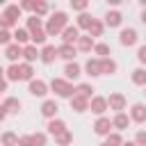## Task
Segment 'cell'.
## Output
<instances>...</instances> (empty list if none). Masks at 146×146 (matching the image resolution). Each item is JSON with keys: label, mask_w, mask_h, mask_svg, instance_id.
Instances as JSON below:
<instances>
[{"label": "cell", "mask_w": 146, "mask_h": 146, "mask_svg": "<svg viewBox=\"0 0 146 146\" xmlns=\"http://www.w3.org/2000/svg\"><path fill=\"white\" fill-rule=\"evenodd\" d=\"M66 27H68V14H66V11H62V9L52 11V14L48 16L46 25H43V30H46V34H48V36H59Z\"/></svg>", "instance_id": "cell-1"}, {"label": "cell", "mask_w": 146, "mask_h": 146, "mask_svg": "<svg viewBox=\"0 0 146 146\" xmlns=\"http://www.w3.org/2000/svg\"><path fill=\"white\" fill-rule=\"evenodd\" d=\"M50 91L57 96V98H73L75 96V87H73V82H68V80H64V78H52L50 82Z\"/></svg>", "instance_id": "cell-2"}, {"label": "cell", "mask_w": 146, "mask_h": 146, "mask_svg": "<svg viewBox=\"0 0 146 146\" xmlns=\"http://www.w3.org/2000/svg\"><path fill=\"white\" fill-rule=\"evenodd\" d=\"M27 91H30V96H34V98H43V96L50 91V84H48L46 80H41V78H34L32 82H27Z\"/></svg>", "instance_id": "cell-3"}, {"label": "cell", "mask_w": 146, "mask_h": 146, "mask_svg": "<svg viewBox=\"0 0 146 146\" xmlns=\"http://www.w3.org/2000/svg\"><path fill=\"white\" fill-rule=\"evenodd\" d=\"M137 41H139V34L135 27H123L119 32V43L123 48H132V46H137Z\"/></svg>", "instance_id": "cell-4"}, {"label": "cell", "mask_w": 146, "mask_h": 146, "mask_svg": "<svg viewBox=\"0 0 146 146\" xmlns=\"http://www.w3.org/2000/svg\"><path fill=\"white\" fill-rule=\"evenodd\" d=\"M107 107L114 110V114H119V112H123V110L128 107V100H125V96H123L121 91H114V94H110V98H107Z\"/></svg>", "instance_id": "cell-5"}, {"label": "cell", "mask_w": 146, "mask_h": 146, "mask_svg": "<svg viewBox=\"0 0 146 146\" xmlns=\"http://www.w3.org/2000/svg\"><path fill=\"white\" fill-rule=\"evenodd\" d=\"M112 119L110 116H98L96 121H94V132L98 135V137H107L110 132H112Z\"/></svg>", "instance_id": "cell-6"}, {"label": "cell", "mask_w": 146, "mask_h": 146, "mask_svg": "<svg viewBox=\"0 0 146 146\" xmlns=\"http://www.w3.org/2000/svg\"><path fill=\"white\" fill-rule=\"evenodd\" d=\"M57 112H59V105H57V100L55 98H46L43 103H41V116L43 119H57Z\"/></svg>", "instance_id": "cell-7"}, {"label": "cell", "mask_w": 146, "mask_h": 146, "mask_svg": "<svg viewBox=\"0 0 146 146\" xmlns=\"http://www.w3.org/2000/svg\"><path fill=\"white\" fill-rule=\"evenodd\" d=\"M128 116H130L132 123H146V105L144 103H132Z\"/></svg>", "instance_id": "cell-8"}, {"label": "cell", "mask_w": 146, "mask_h": 146, "mask_svg": "<svg viewBox=\"0 0 146 146\" xmlns=\"http://www.w3.org/2000/svg\"><path fill=\"white\" fill-rule=\"evenodd\" d=\"M89 110H91L96 116H105V112L110 110V107H107V98H105V96H94V98L89 100Z\"/></svg>", "instance_id": "cell-9"}, {"label": "cell", "mask_w": 146, "mask_h": 146, "mask_svg": "<svg viewBox=\"0 0 146 146\" xmlns=\"http://www.w3.org/2000/svg\"><path fill=\"white\" fill-rule=\"evenodd\" d=\"M82 71H84L89 78H98V75H103V68H100V59H98V57H89V59L84 62Z\"/></svg>", "instance_id": "cell-10"}, {"label": "cell", "mask_w": 146, "mask_h": 146, "mask_svg": "<svg viewBox=\"0 0 146 146\" xmlns=\"http://www.w3.org/2000/svg\"><path fill=\"white\" fill-rule=\"evenodd\" d=\"M80 75H82V66L78 62H66V66H64V80L75 82Z\"/></svg>", "instance_id": "cell-11"}, {"label": "cell", "mask_w": 146, "mask_h": 146, "mask_svg": "<svg viewBox=\"0 0 146 146\" xmlns=\"http://www.w3.org/2000/svg\"><path fill=\"white\" fill-rule=\"evenodd\" d=\"M103 23H105V27H121V23H123V14H121L119 9H107Z\"/></svg>", "instance_id": "cell-12"}, {"label": "cell", "mask_w": 146, "mask_h": 146, "mask_svg": "<svg viewBox=\"0 0 146 146\" xmlns=\"http://www.w3.org/2000/svg\"><path fill=\"white\" fill-rule=\"evenodd\" d=\"M75 55H78L75 46H68V43H59L57 46V57H62L64 62H75Z\"/></svg>", "instance_id": "cell-13"}, {"label": "cell", "mask_w": 146, "mask_h": 146, "mask_svg": "<svg viewBox=\"0 0 146 146\" xmlns=\"http://www.w3.org/2000/svg\"><path fill=\"white\" fill-rule=\"evenodd\" d=\"M59 36H62V43L75 46V43H78V39H80V30H78L75 25H68V27H66V30H64Z\"/></svg>", "instance_id": "cell-14"}, {"label": "cell", "mask_w": 146, "mask_h": 146, "mask_svg": "<svg viewBox=\"0 0 146 146\" xmlns=\"http://www.w3.org/2000/svg\"><path fill=\"white\" fill-rule=\"evenodd\" d=\"M5 57H7L11 64H18V59L23 57V46H18V43H9V46L5 48Z\"/></svg>", "instance_id": "cell-15"}, {"label": "cell", "mask_w": 146, "mask_h": 146, "mask_svg": "<svg viewBox=\"0 0 146 146\" xmlns=\"http://www.w3.org/2000/svg\"><path fill=\"white\" fill-rule=\"evenodd\" d=\"M39 59H41L43 64H52V62L57 59V46H52V43H46V46L41 48V55H39Z\"/></svg>", "instance_id": "cell-16"}, {"label": "cell", "mask_w": 146, "mask_h": 146, "mask_svg": "<svg viewBox=\"0 0 146 146\" xmlns=\"http://www.w3.org/2000/svg\"><path fill=\"white\" fill-rule=\"evenodd\" d=\"M39 55H41V48L32 46V43L23 46V62H27V64H34V62L39 59Z\"/></svg>", "instance_id": "cell-17"}, {"label": "cell", "mask_w": 146, "mask_h": 146, "mask_svg": "<svg viewBox=\"0 0 146 146\" xmlns=\"http://www.w3.org/2000/svg\"><path fill=\"white\" fill-rule=\"evenodd\" d=\"M71 110H73V112H78V114L87 112V110H89V98H84V96L75 94V96L71 98Z\"/></svg>", "instance_id": "cell-18"}, {"label": "cell", "mask_w": 146, "mask_h": 146, "mask_svg": "<svg viewBox=\"0 0 146 146\" xmlns=\"http://www.w3.org/2000/svg\"><path fill=\"white\" fill-rule=\"evenodd\" d=\"M130 123H132V121H130V116H128L125 112H119V114H114V116H112V125H114V130H116V132L125 130Z\"/></svg>", "instance_id": "cell-19"}, {"label": "cell", "mask_w": 146, "mask_h": 146, "mask_svg": "<svg viewBox=\"0 0 146 146\" xmlns=\"http://www.w3.org/2000/svg\"><path fill=\"white\" fill-rule=\"evenodd\" d=\"M94 46H96V39H91L89 34H80V39H78V43H75V48H78L80 52H91Z\"/></svg>", "instance_id": "cell-20"}, {"label": "cell", "mask_w": 146, "mask_h": 146, "mask_svg": "<svg viewBox=\"0 0 146 146\" xmlns=\"http://www.w3.org/2000/svg\"><path fill=\"white\" fill-rule=\"evenodd\" d=\"M2 107L7 110V114H18L21 107H23V103H21L16 96H7V98L2 100Z\"/></svg>", "instance_id": "cell-21"}, {"label": "cell", "mask_w": 146, "mask_h": 146, "mask_svg": "<svg viewBox=\"0 0 146 146\" xmlns=\"http://www.w3.org/2000/svg\"><path fill=\"white\" fill-rule=\"evenodd\" d=\"M46 128H48V135H52V137H57V135H62L64 130H68V128H66V123H64L62 119H50Z\"/></svg>", "instance_id": "cell-22"}, {"label": "cell", "mask_w": 146, "mask_h": 146, "mask_svg": "<svg viewBox=\"0 0 146 146\" xmlns=\"http://www.w3.org/2000/svg\"><path fill=\"white\" fill-rule=\"evenodd\" d=\"M100 68H103V75H114L119 71V64L114 57H105V59H100Z\"/></svg>", "instance_id": "cell-23"}, {"label": "cell", "mask_w": 146, "mask_h": 146, "mask_svg": "<svg viewBox=\"0 0 146 146\" xmlns=\"http://www.w3.org/2000/svg\"><path fill=\"white\" fill-rule=\"evenodd\" d=\"M130 80L135 87H146V68L144 66H137L132 73H130Z\"/></svg>", "instance_id": "cell-24"}, {"label": "cell", "mask_w": 146, "mask_h": 146, "mask_svg": "<svg viewBox=\"0 0 146 146\" xmlns=\"http://www.w3.org/2000/svg\"><path fill=\"white\" fill-rule=\"evenodd\" d=\"M48 11H50V5L46 2V0H34L32 2V16H48Z\"/></svg>", "instance_id": "cell-25"}, {"label": "cell", "mask_w": 146, "mask_h": 146, "mask_svg": "<svg viewBox=\"0 0 146 146\" xmlns=\"http://www.w3.org/2000/svg\"><path fill=\"white\" fill-rule=\"evenodd\" d=\"M103 32H105V23H103L100 18H94L91 25H89V30H87V34H89L91 39H96V36H103Z\"/></svg>", "instance_id": "cell-26"}, {"label": "cell", "mask_w": 146, "mask_h": 146, "mask_svg": "<svg viewBox=\"0 0 146 146\" xmlns=\"http://www.w3.org/2000/svg\"><path fill=\"white\" fill-rule=\"evenodd\" d=\"M18 137L21 135H16L14 130H5L0 135V146H18Z\"/></svg>", "instance_id": "cell-27"}, {"label": "cell", "mask_w": 146, "mask_h": 146, "mask_svg": "<svg viewBox=\"0 0 146 146\" xmlns=\"http://www.w3.org/2000/svg\"><path fill=\"white\" fill-rule=\"evenodd\" d=\"M9 21H14V23H18V18L23 16V9L18 7V5H5V11H2Z\"/></svg>", "instance_id": "cell-28"}, {"label": "cell", "mask_w": 146, "mask_h": 146, "mask_svg": "<svg viewBox=\"0 0 146 146\" xmlns=\"http://www.w3.org/2000/svg\"><path fill=\"white\" fill-rule=\"evenodd\" d=\"M43 18H39V16H27L25 18V27H27V32L32 34V32H36V30H43Z\"/></svg>", "instance_id": "cell-29"}, {"label": "cell", "mask_w": 146, "mask_h": 146, "mask_svg": "<svg viewBox=\"0 0 146 146\" xmlns=\"http://www.w3.org/2000/svg\"><path fill=\"white\" fill-rule=\"evenodd\" d=\"M14 43H18V46H27V43H30V32H27V27H16V30H14Z\"/></svg>", "instance_id": "cell-30"}, {"label": "cell", "mask_w": 146, "mask_h": 146, "mask_svg": "<svg viewBox=\"0 0 146 146\" xmlns=\"http://www.w3.org/2000/svg\"><path fill=\"white\" fill-rule=\"evenodd\" d=\"M30 43L36 46V48H39V46L43 48V46L48 43V34H46V30H36V32H32V34H30Z\"/></svg>", "instance_id": "cell-31"}, {"label": "cell", "mask_w": 146, "mask_h": 146, "mask_svg": "<svg viewBox=\"0 0 146 146\" xmlns=\"http://www.w3.org/2000/svg\"><path fill=\"white\" fill-rule=\"evenodd\" d=\"M94 55L98 57V59H105V57H112V48L105 43V41H96V46H94Z\"/></svg>", "instance_id": "cell-32"}, {"label": "cell", "mask_w": 146, "mask_h": 146, "mask_svg": "<svg viewBox=\"0 0 146 146\" xmlns=\"http://www.w3.org/2000/svg\"><path fill=\"white\" fill-rule=\"evenodd\" d=\"M5 78H7V82H18L21 80V64H9L5 68Z\"/></svg>", "instance_id": "cell-33"}, {"label": "cell", "mask_w": 146, "mask_h": 146, "mask_svg": "<svg viewBox=\"0 0 146 146\" xmlns=\"http://www.w3.org/2000/svg\"><path fill=\"white\" fill-rule=\"evenodd\" d=\"M21 80H25V82H32L34 80V66L32 64L21 62Z\"/></svg>", "instance_id": "cell-34"}, {"label": "cell", "mask_w": 146, "mask_h": 146, "mask_svg": "<svg viewBox=\"0 0 146 146\" xmlns=\"http://www.w3.org/2000/svg\"><path fill=\"white\" fill-rule=\"evenodd\" d=\"M91 21H94V16L91 14H78V21H75V27L78 30H89V25H91Z\"/></svg>", "instance_id": "cell-35"}, {"label": "cell", "mask_w": 146, "mask_h": 146, "mask_svg": "<svg viewBox=\"0 0 146 146\" xmlns=\"http://www.w3.org/2000/svg\"><path fill=\"white\" fill-rule=\"evenodd\" d=\"M94 91H96V89H94L89 82H80V84L75 87V94H80V96H84V98H89V100L94 98Z\"/></svg>", "instance_id": "cell-36"}, {"label": "cell", "mask_w": 146, "mask_h": 146, "mask_svg": "<svg viewBox=\"0 0 146 146\" xmlns=\"http://www.w3.org/2000/svg\"><path fill=\"white\" fill-rule=\"evenodd\" d=\"M55 144H57V146H71V144H73V132H71V130H64L62 135L55 137Z\"/></svg>", "instance_id": "cell-37"}, {"label": "cell", "mask_w": 146, "mask_h": 146, "mask_svg": "<svg viewBox=\"0 0 146 146\" xmlns=\"http://www.w3.org/2000/svg\"><path fill=\"white\" fill-rule=\"evenodd\" d=\"M32 146H48V132H32Z\"/></svg>", "instance_id": "cell-38"}, {"label": "cell", "mask_w": 146, "mask_h": 146, "mask_svg": "<svg viewBox=\"0 0 146 146\" xmlns=\"http://www.w3.org/2000/svg\"><path fill=\"white\" fill-rule=\"evenodd\" d=\"M105 144H110V146H123V137H121V132L112 130V132L105 137Z\"/></svg>", "instance_id": "cell-39"}, {"label": "cell", "mask_w": 146, "mask_h": 146, "mask_svg": "<svg viewBox=\"0 0 146 146\" xmlns=\"http://www.w3.org/2000/svg\"><path fill=\"white\" fill-rule=\"evenodd\" d=\"M71 9L78 11V14H84V11L89 9V2H87V0H71Z\"/></svg>", "instance_id": "cell-40"}, {"label": "cell", "mask_w": 146, "mask_h": 146, "mask_svg": "<svg viewBox=\"0 0 146 146\" xmlns=\"http://www.w3.org/2000/svg\"><path fill=\"white\" fill-rule=\"evenodd\" d=\"M9 43H14V32H9V30H0V46L7 48Z\"/></svg>", "instance_id": "cell-41"}, {"label": "cell", "mask_w": 146, "mask_h": 146, "mask_svg": "<svg viewBox=\"0 0 146 146\" xmlns=\"http://www.w3.org/2000/svg\"><path fill=\"white\" fill-rule=\"evenodd\" d=\"M137 62H139L141 66H146V43L137 46Z\"/></svg>", "instance_id": "cell-42"}, {"label": "cell", "mask_w": 146, "mask_h": 146, "mask_svg": "<svg viewBox=\"0 0 146 146\" xmlns=\"http://www.w3.org/2000/svg\"><path fill=\"white\" fill-rule=\"evenodd\" d=\"M137 146H146V130H137V135H135V139H132Z\"/></svg>", "instance_id": "cell-43"}, {"label": "cell", "mask_w": 146, "mask_h": 146, "mask_svg": "<svg viewBox=\"0 0 146 146\" xmlns=\"http://www.w3.org/2000/svg\"><path fill=\"white\" fill-rule=\"evenodd\" d=\"M18 146H32V135H21L18 137Z\"/></svg>", "instance_id": "cell-44"}, {"label": "cell", "mask_w": 146, "mask_h": 146, "mask_svg": "<svg viewBox=\"0 0 146 146\" xmlns=\"http://www.w3.org/2000/svg\"><path fill=\"white\" fill-rule=\"evenodd\" d=\"M32 2H34V0H21L18 7H21L23 11H32Z\"/></svg>", "instance_id": "cell-45"}, {"label": "cell", "mask_w": 146, "mask_h": 146, "mask_svg": "<svg viewBox=\"0 0 146 146\" xmlns=\"http://www.w3.org/2000/svg\"><path fill=\"white\" fill-rule=\"evenodd\" d=\"M7 87H9V82H7V78H2V80H0V96L7 91Z\"/></svg>", "instance_id": "cell-46"}, {"label": "cell", "mask_w": 146, "mask_h": 146, "mask_svg": "<svg viewBox=\"0 0 146 146\" xmlns=\"http://www.w3.org/2000/svg\"><path fill=\"white\" fill-rule=\"evenodd\" d=\"M7 116H9V114H7V110H5V107H2V103H0V123H2Z\"/></svg>", "instance_id": "cell-47"}, {"label": "cell", "mask_w": 146, "mask_h": 146, "mask_svg": "<svg viewBox=\"0 0 146 146\" xmlns=\"http://www.w3.org/2000/svg\"><path fill=\"white\" fill-rule=\"evenodd\" d=\"M139 18H141V23L146 25V9H141V16H139Z\"/></svg>", "instance_id": "cell-48"}, {"label": "cell", "mask_w": 146, "mask_h": 146, "mask_svg": "<svg viewBox=\"0 0 146 146\" xmlns=\"http://www.w3.org/2000/svg\"><path fill=\"white\" fill-rule=\"evenodd\" d=\"M123 146H137L135 141H123Z\"/></svg>", "instance_id": "cell-49"}, {"label": "cell", "mask_w": 146, "mask_h": 146, "mask_svg": "<svg viewBox=\"0 0 146 146\" xmlns=\"http://www.w3.org/2000/svg\"><path fill=\"white\" fill-rule=\"evenodd\" d=\"M139 5H141V9H146V0H139Z\"/></svg>", "instance_id": "cell-50"}, {"label": "cell", "mask_w": 146, "mask_h": 146, "mask_svg": "<svg viewBox=\"0 0 146 146\" xmlns=\"http://www.w3.org/2000/svg\"><path fill=\"white\" fill-rule=\"evenodd\" d=\"M2 78H5V68L0 66V80H2Z\"/></svg>", "instance_id": "cell-51"}, {"label": "cell", "mask_w": 146, "mask_h": 146, "mask_svg": "<svg viewBox=\"0 0 146 146\" xmlns=\"http://www.w3.org/2000/svg\"><path fill=\"white\" fill-rule=\"evenodd\" d=\"M98 146H110V144H105V141H103V144H98Z\"/></svg>", "instance_id": "cell-52"}, {"label": "cell", "mask_w": 146, "mask_h": 146, "mask_svg": "<svg viewBox=\"0 0 146 146\" xmlns=\"http://www.w3.org/2000/svg\"><path fill=\"white\" fill-rule=\"evenodd\" d=\"M144 94H146V87H144Z\"/></svg>", "instance_id": "cell-53"}]
</instances>
